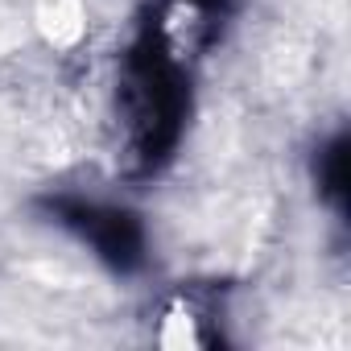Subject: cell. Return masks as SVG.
Segmentation results:
<instances>
[{
  "label": "cell",
  "instance_id": "6da1fadb",
  "mask_svg": "<svg viewBox=\"0 0 351 351\" xmlns=\"http://www.w3.org/2000/svg\"><path fill=\"white\" fill-rule=\"evenodd\" d=\"M116 104L136 173H153L178 145L191 108L186 50L161 29V21H149L124 54Z\"/></svg>",
  "mask_w": 351,
  "mask_h": 351
},
{
  "label": "cell",
  "instance_id": "7a4b0ae2",
  "mask_svg": "<svg viewBox=\"0 0 351 351\" xmlns=\"http://www.w3.org/2000/svg\"><path fill=\"white\" fill-rule=\"evenodd\" d=\"M42 211L58 228H66L79 244H87L108 269H116V273L145 269V256H149L145 223L128 207L79 199V195H50V199H42Z\"/></svg>",
  "mask_w": 351,
  "mask_h": 351
},
{
  "label": "cell",
  "instance_id": "3957f363",
  "mask_svg": "<svg viewBox=\"0 0 351 351\" xmlns=\"http://www.w3.org/2000/svg\"><path fill=\"white\" fill-rule=\"evenodd\" d=\"M314 182H318V195L326 203H335L339 211L347 207V136H330L318 157H314Z\"/></svg>",
  "mask_w": 351,
  "mask_h": 351
}]
</instances>
